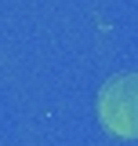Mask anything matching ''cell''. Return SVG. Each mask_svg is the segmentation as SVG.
I'll return each instance as SVG.
<instances>
[{
    "label": "cell",
    "mask_w": 138,
    "mask_h": 146,
    "mask_svg": "<svg viewBox=\"0 0 138 146\" xmlns=\"http://www.w3.org/2000/svg\"><path fill=\"white\" fill-rule=\"evenodd\" d=\"M98 117L116 135H138V73H124L102 88Z\"/></svg>",
    "instance_id": "1"
}]
</instances>
